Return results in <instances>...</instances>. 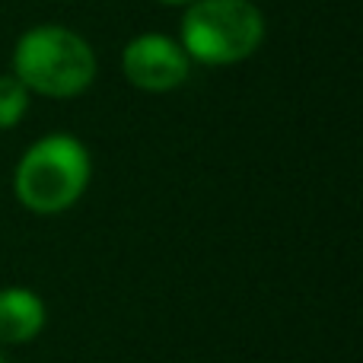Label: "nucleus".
I'll use <instances>...</instances> for the list:
<instances>
[{
	"instance_id": "nucleus-1",
	"label": "nucleus",
	"mask_w": 363,
	"mask_h": 363,
	"mask_svg": "<svg viewBox=\"0 0 363 363\" xmlns=\"http://www.w3.org/2000/svg\"><path fill=\"white\" fill-rule=\"evenodd\" d=\"M13 77L35 96H80L96 80L93 45L67 26H32L13 48Z\"/></svg>"
},
{
	"instance_id": "nucleus-2",
	"label": "nucleus",
	"mask_w": 363,
	"mask_h": 363,
	"mask_svg": "<svg viewBox=\"0 0 363 363\" xmlns=\"http://www.w3.org/2000/svg\"><path fill=\"white\" fill-rule=\"evenodd\" d=\"M93 176L89 150L74 134H45L19 157L13 172L16 201L32 213H61L83 198Z\"/></svg>"
},
{
	"instance_id": "nucleus-3",
	"label": "nucleus",
	"mask_w": 363,
	"mask_h": 363,
	"mask_svg": "<svg viewBox=\"0 0 363 363\" xmlns=\"http://www.w3.org/2000/svg\"><path fill=\"white\" fill-rule=\"evenodd\" d=\"M264 42V16L252 0H198L185 6L179 45L198 64L230 67L249 61Z\"/></svg>"
},
{
	"instance_id": "nucleus-4",
	"label": "nucleus",
	"mask_w": 363,
	"mask_h": 363,
	"mask_svg": "<svg viewBox=\"0 0 363 363\" xmlns=\"http://www.w3.org/2000/svg\"><path fill=\"white\" fill-rule=\"evenodd\" d=\"M121 74L131 86L144 93H169L188 80L191 57L176 38L144 32V35H134L121 51Z\"/></svg>"
},
{
	"instance_id": "nucleus-5",
	"label": "nucleus",
	"mask_w": 363,
	"mask_h": 363,
	"mask_svg": "<svg viewBox=\"0 0 363 363\" xmlns=\"http://www.w3.org/2000/svg\"><path fill=\"white\" fill-rule=\"evenodd\" d=\"M45 303L26 287L0 290V345H26L45 328Z\"/></svg>"
},
{
	"instance_id": "nucleus-6",
	"label": "nucleus",
	"mask_w": 363,
	"mask_h": 363,
	"mask_svg": "<svg viewBox=\"0 0 363 363\" xmlns=\"http://www.w3.org/2000/svg\"><path fill=\"white\" fill-rule=\"evenodd\" d=\"M29 96L32 93L13 74H0V131H6V128H16L19 121L26 118Z\"/></svg>"
},
{
	"instance_id": "nucleus-7",
	"label": "nucleus",
	"mask_w": 363,
	"mask_h": 363,
	"mask_svg": "<svg viewBox=\"0 0 363 363\" xmlns=\"http://www.w3.org/2000/svg\"><path fill=\"white\" fill-rule=\"evenodd\" d=\"M160 4H166V6H182V10H185V6L198 4V0H160Z\"/></svg>"
},
{
	"instance_id": "nucleus-8",
	"label": "nucleus",
	"mask_w": 363,
	"mask_h": 363,
	"mask_svg": "<svg viewBox=\"0 0 363 363\" xmlns=\"http://www.w3.org/2000/svg\"><path fill=\"white\" fill-rule=\"evenodd\" d=\"M0 363H6V360H4V351H0Z\"/></svg>"
}]
</instances>
